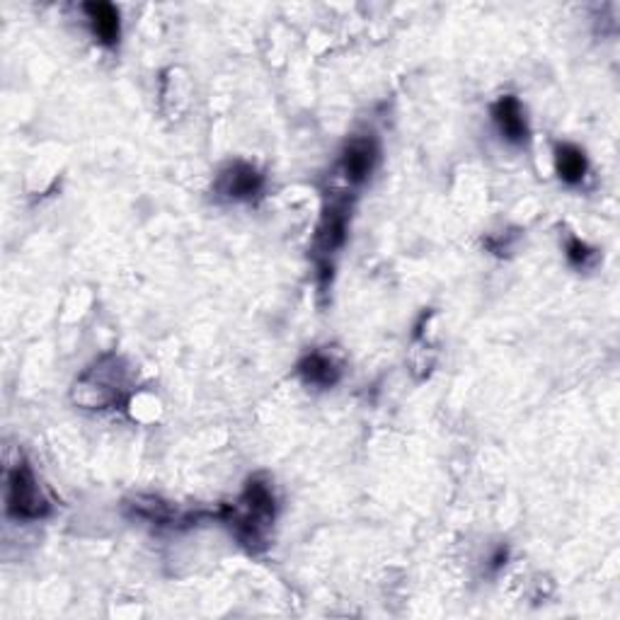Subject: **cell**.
Masks as SVG:
<instances>
[{
  "instance_id": "obj_1",
  "label": "cell",
  "mask_w": 620,
  "mask_h": 620,
  "mask_svg": "<svg viewBox=\"0 0 620 620\" xmlns=\"http://www.w3.org/2000/svg\"><path fill=\"white\" fill-rule=\"evenodd\" d=\"M276 514V497L267 477L255 475L248 480V485L233 504L217 514L221 522L233 530L235 538L252 553L267 546L270 528Z\"/></svg>"
},
{
  "instance_id": "obj_2",
  "label": "cell",
  "mask_w": 620,
  "mask_h": 620,
  "mask_svg": "<svg viewBox=\"0 0 620 620\" xmlns=\"http://www.w3.org/2000/svg\"><path fill=\"white\" fill-rule=\"evenodd\" d=\"M129 369L117 354L95 359L75 378L71 400L83 410H112L129 396Z\"/></svg>"
},
{
  "instance_id": "obj_3",
  "label": "cell",
  "mask_w": 620,
  "mask_h": 620,
  "mask_svg": "<svg viewBox=\"0 0 620 620\" xmlns=\"http://www.w3.org/2000/svg\"><path fill=\"white\" fill-rule=\"evenodd\" d=\"M6 502L8 514L15 516L18 522H40V518L52 514V504L44 497L32 465L24 459H20L8 471Z\"/></svg>"
},
{
  "instance_id": "obj_4",
  "label": "cell",
  "mask_w": 620,
  "mask_h": 620,
  "mask_svg": "<svg viewBox=\"0 0 620 620\" xmlns=\"http://www.w3.org/2000/svg\"><path fill=\"white\" fill-rule=\"evenodd\" d=\"M349 219H351V201L347 195L335 192L327 199V204L323 209V217L318 223V231H315L313 250L318 255V267L323 280L327 276V264L335 252L345 245L347 231H349Z\"/></svg>"
},
{
  "instance_id": "obj_5",
  "label": "cell",
  "mask_w": 620,
  "mask_h": 620,
  "mask_svg": "<svg viewBox=\"0 0 620 620\" xmlns=\"http://www.w3.org/2000/svg\"><path fill=\"white\" fill-rule=\"evenodd\" d=\"M378 154L381 150H378V141L371 134L351 136L339 156V170L345 175V180L349 185H364L376 168Z\"/></svg>"
},
{
  "instance_id": "obj_6",
  "label": "cell",
  "mask_w": 620,
  "mask_h": 620,
  "mask_svg": "<svg viewBox=\"0 0 620 620\" xmlns=\"http://www.w3.org/2000/svg\"><path fill=\"white\" fill-rule=\"evenodd\" d=\"M213 187H217V192L223 199L248 201V199H255L262 192L264 175L255 166H250V162L235 160V162H228V166L219 172L217 185Z\"/></svg>"
},
{
  "instance_id": "obj_7",
  "label": "cell",
  "mask_w": 620,
  "mask_h": 620,
  "mask_svg": "<svg viewBox=\"0 0 620 620\" xmlns=\"http://www.w3.org/2000/svg\"><path fill=\"white\" fill-rule=\"evenodd\" d=\"M492 119H495L500 134L507 138L509 144H524L528 138V124L522 103L514 95H502L495 105H492Z\"/></svg>"
},
{
  "instance_id": "obj_8",
  "label": "cell",
  "mask_w": 620,
  "mask_h": 620,
  "mask_svg": "<svg viewBox=\"0 0 620 620\" xmlns=\"http://www.w3.org/2000/svg\"><path fill=\"white\" fill-rule=\"evenodd\" d=\"M296 369L298 376L303 378V383L315 388H333L341 376L337 361L333 357H327L325 351H308L306 357L298 361Z\"/></svg>"
},
{
  "instance_id": "obj_9",
  "label": "cell",
  "mask_w": 620,
  "mask_h": 620,
  "mask_svg": "<svg viewBox=\"0 0 620 620\" xmlns=\"http://www.w3.org/2000/svg\"><path fill=\"white\" fill-rule=\"evenodd\" d=\"M91 30L105 46H114L119 42L122 34V22H119V10L112 3H85L83 6Z\"/></svg>"
},
{
  "instance_id": "obj_10",
  "label": "cell",
  "mask_w": 620,
  "mask_h": 620,
  "mask_svg": "<svg viewBox=\"0 0 620 620\" xmlns=\"http://www.w3.org/2000/svg\"><path fill=\"white\" fill-rule=\"evenodd\" d=\"M555 170H558L563 182L581 185L589 170L585 150L577 148L575 144H560L555 148Z\"/></svg>"
},
{
  "instance_id": "obj_11",
  "label": "cell",
  "mask_w": 620,
  "mask_h": 620,
  "mask_svg": "<svg viewBox=\"0 0 620 620\" xmlns=\"http://www.w3.org/2000/svg\"><path fill=\"white\" fill-rule=\"evenodd\" d=\"M567 260H569V264H575L577 270H587L593 262H597V250H591L585 240L569 238L567 240Z\"/></svg>"
}]
</instances>
